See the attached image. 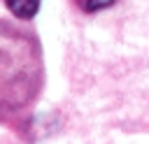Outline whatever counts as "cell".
Returning <instances> with one entry per match:
<instances>
[{
    "label": "cell",
    "instance_id": "cell-1",
    "mask_svg": "<svg viewBox=\"0 0 149 144\" xmlns=\"http://www.w3.org/2000/svg\"><path fill=\"white\" fill-rule=\"evenodd\" d=\"M5 5L16 19H23V21L33 19L40 9V0H5Z\"/></svg>",
    "mask_w": 149,
    "mask_h": 144
},
{
    "label": "cell",
    "instance_id": "cell-2",
    "mask_svg": "<svg viewBox=\"0 0 149 144\" xmlns=\"http://www.w3.org/2000/svg\"><path fill=\"white\" fill-rule=\"evenodd\" d=\"M114 0H77V5L84 9V12H98V9H105L109 7Z\"/></svg>",
    "mask_w": 149,
    "mask_h": 144
}]
</instances>
